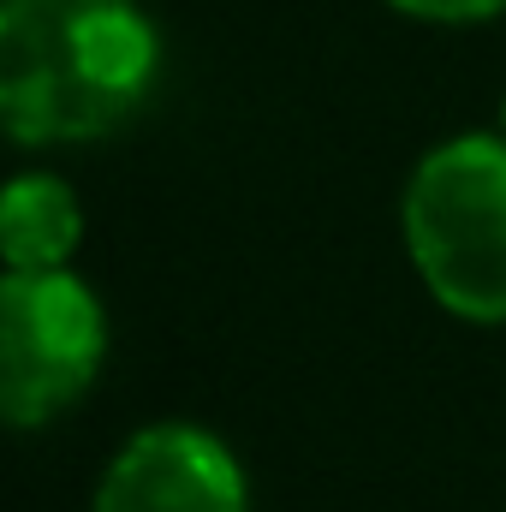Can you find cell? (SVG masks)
<instances>
[{"label":"cell","mask_w":506,"mask_h":512,"mask_svg":"<svg viewBox=\"0 0 506 512\" xmlns=\"http://www.w3.org/2000/svg\"><path fill=\"white\" fill-rule=\"evenodd\" d=\"M161 72L155 24L137 0H6L0 120L12 143H90L126 126Z\"/></svg>","instance_id":"1"},{"label":"cell","mask_w":506,"mask_h":512,"mask_svg":"<svg viewBox=\"0 0 506 512\" xmlns=\"http://www.w3.org/2000/svg\"><path fill=\"white\" fill-rule=\"evenodd\" d=\"M405 251L429 298L477 328L506 322V137L465 131L429 149L399 203Z\"/></svg>","instance_id":"2"},{"label":"cell","mask_w":506,"mask_h":512,"mask_svg":"<svg viewBox=\"0 0 506 512\" xmlns=\"http://www.w3.org/2000/svg\"><path fill=\"white\" fill-rule=\"evenodd\" d=\"M108 352L96 292L66 274H6L0 286V405L12 429H42L84 399Z\"/></svg>","instance_id":"3"},{"label":"cell","mask_w":506,"mask_h":512,"mask_svg":"<svg viewBox=\"0 0 506 512\" xmlns=\"http://www.w3.org/2000/svg\"><path fill=\"white\" fill-rule=\"evenodd\" d=\"M245 471L239 459L191 423L137 429L114 465L102 471L90 512H245Z\"/></svg>","instance_id":"4"},{"label":"cell","mask_w":506,"mask_h":512,"mask_svg":"<svg viewBox=\"0 0 506 512\" xmlns=\"http://www.w3.org/2000/svg\"><path fill=\"white\" fill-rule=\"evenodd\" d=\"M78 233H84V215L72 203V191L48 173H24L6 185V203H0V256H6V274H48V268H66V256L78 251Z\"/></svg>","instance_id":"5"},{"label":"cell","mask_w":506,"mask_h":512,"mask_svg":"<svg viewBox=\"0 0 506 512\" xmlns=\"http://www.w3.org/2000/svg\"><path fill=\"white\" fill-rule=\"evenodd\" d=\"M393 12L405 18H423V24H483L506 12V0H387Z\"/></svg>","instance_id":"6"},{"label":"cell","mask_w":506,"mask_h":512,"mask_svg":"<svg viewBox=\"0 0 506 512\" xmlns=\"http://www.w3.org/2000/svg\"><path fill=\"white\" fill-rule=\"evenodd\" d=\"M501 137H506V102H501Z\"/></svg>","instance_id":"7"}]
</instances>
